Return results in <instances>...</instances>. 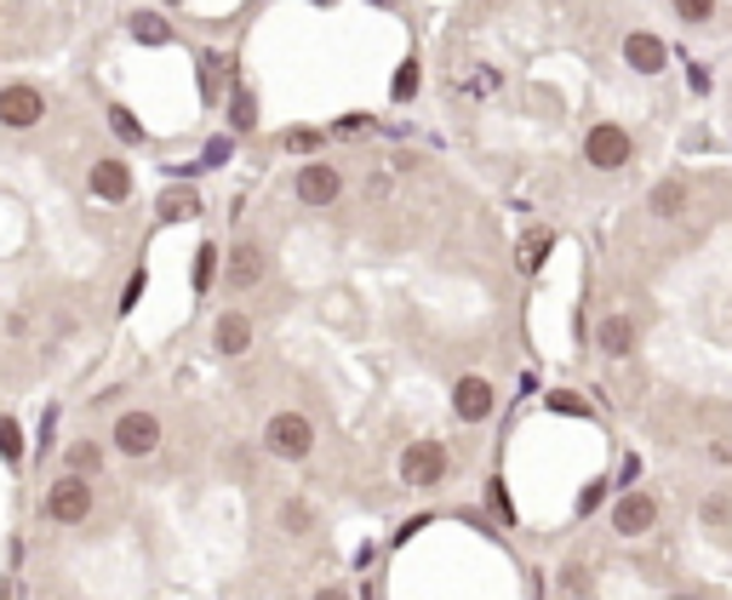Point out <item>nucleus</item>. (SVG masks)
<instances>
[{
	"label": "nucleus",
	"mask_w": 732,
	"mask_h": 600,
	"mask_svg": "<svg viewBox=\"0 0 732 600\" xmlns=\"http://www.w3.org/2000/svg\"><path fill=\"white\" fill-rule=\"evenodd\" d=\"M264 446L275 458H310V446H315V423L304 412H275L264 423Z\"/></svg>",
	"instance_id": "f03ea898"
},
{
	"label": "nucleus",
	"mask_w": 732,
	"mask_h": 600,
	"mask_svg": "<svg viewBox=\"0 0 732 600\" xmlns=\"http://www.w3.org/2000/svg\"><path fill=\"white\" fill-rule=\"evenodd\" d=\"M675 17L681 23H710L716 17V0H675Z\"/></svg>",
	"instance_id": "b1692460"
},
{
	"label": "nucleus",
	"mask_w": 732,
	"mask_h": 600,
	"mask_svg": "<svg viewBox=\"0 0 732 600\" xmlns=\"http://www.w3.org/2000/svg\"><path fill=\"white\" fill-rule=\"evenodd\" d=\"M315 7H333V0H315Z\"/></svg>",
	"instance_id": "f704fd0d"
},
{
	"label": "nucleus",
	"mask_w": 732,
	"mask_h": 600,
	"mask_svg": "<svg viewBox=\"0 0 732 600\" xmlns=\"http://www.w3.org/2000/svg\"><path fill=\"white\" fill-rule=\"evenodd\" d=\"M624 63L636 69V74H659L664 63H670V52H664V40L659 35H647V30H636L624 40Z\"/></svg>",
	"instance_id": "f8f14e48"
},
{
	"label": "nucleus",
	"mask_w": 732,
	"mask_h": 600,
	"mask_svg": "<svg viewBox=\"0 0 732 600\" xmlns=\"http://www.w3.org/2000/svg\"><path fill=\"white\" fill-rule=\"evenodd\" d=\"M698 515H704V520H710V527H721V520L732 515V504H727V497H710V504H704Z\"/></svg>",
	"instance_id": "2f4dec72"
},
{
	"label": "nucleus",
	"mask_w": 732,
	"mask_h": 600,
	"mask_svg": "<svg viewBox=\"0 0 732 600\" xmlns=\"http://www.w3.org/2000/svg\"><path fill=\"white\" fill-rule=\"evenodd\" d=\"M143 292H149V274H143V269H132V281H126V292H120V309H132Z\"/></svg>",
	"instance_id": "c85d7f7f"
},
{
	"label": "nucleus",
	"mask_w": 732,
	"mask_h": 600,
	"mask_svg": "<svg viewBox=\"0 0 732 600\" xmlns=\"http://www.w3.org/2000/svg\"><path fill=\"white\" fill-rule=\"evenodd\" d=\"M292 189H298V200H304V207H333V200L344 195V178H338L333 166H304Z\"/></svg>",
	"instance_id": "1a4fd4ad"
},
{
	"label": "nucleus",
	"mask_w": 732,
	"mask_h": 600,
	"mask_svg": "<svg viewBox=\"0 0 732 600\" xmlns=\"http://www.w3.org/2000/svg\"><path fill=\"white\" fill-rule=\"evenodd\" d=\"M647 207H652V217H681V212H687V184H681V178L659 184V189H652V200H647Z\"/></svg>",
	"instance_id": "4468645a"
},
{
	"label": "nucleus",
	"mask_w": 732,
	"mask_h": 600,
	"mask_svg": "<svg viewBox=\"0 0 732 600\" xmlns=\"http://www.w3.org/2000/svg\"><path fill=\"white\" fill-rule=\"evenodd\" d=\"M418 81H423V74H418V63L407 58V63L395 69V86H390V97H395V104H407V97L418 92Z\"/></svg>",
	"instance_id": "412c9836"
},
{
	"label": "nucleus",
	"mask_w": 732,
	"mask_h": 600,
	"mask_svg": "<svg viewBox=\"0 0 732 600\" xmlns=\"http://www.w3.org/2000/svg\"><path fill=\"white\" fill-rule=\"evenodd\" d=\"M584 161L595 166V172H618V166H629V132L624 127H590V138H584Z\"/></svg>",
	"instance_id": "423d86ee"
},
{
	"label": "nucleus",
	"mask_w": 732,
	"mask_h": 600,
	"mask_svg": "<svg viewBox=\"0 0 732 600\" xmlns=\"http://www.w3.org/2000/svg\"><path fill=\"white\" fill-rule=\"evenodd\" d=\"M246 343H252V320L246 315H223L218 320V349L223 355H246Z\"/></svg>",
	"instance_id": "2eb2a0df"
},
{
	"label": "nucleus",
	"mask_w": 732,
	"mask_h": 600,
	"mask_svg": "<svg viewBox=\"0 0 732 600\" xmlns=\"http://www.w3.org/2000/svg\"><path fill=\"white\" fill-rule=\"evenodd\" d=\"M230 127H235V132H252V127H258V104H252L246 86L230 97Z\"/></svg>",
	"instance_id": "6ab92c4d"
},
{
	"label": "nucleus",
	"mask_w": 732,
	"mask_h": 600,
	"mask_svg": "<svg viewBox=\"0 0 732 600\" xmlns=\"http://www.w3.org/2000/svg\"><path fill=\"white\" fill-rule=\"evenodd\" d=\"M400 481H407V486H441L446 481V446L413 440L407 452H400Z\"/></svg>",
	"instance_id": "7ed1b4c3"
},
{
	"label": "nucleus",
	"mask_w": 732,
	"mask_h": 600,
	"mask_svg": "<svg viewBox=\"0 0 732 600\" xmlns=\"http://www.w3.org/2000/svg\"><path fill=\"white\" fill-rule=\"evenodd\" d=\"M172 7H178V0H172Z\"/></svg>",
	"instance_id": "c9c22d12"
},
{
	"label": "nucleus",
	"mask_w": 732,
	"mask_h": 600,
	"mask_svg": "<svg viewBox=\"0 0 732 600\" xmlns=\"http://www.w3.org/2000/svg\"><path fill=\"white\" fill-rule=\"evenodd\" d=\"M46 515L58 520V527H81V520H92V486L86 474H58L53 492H46Z\"/></svg>",
	"instance_id": "f257e3e1"
},
{
	"label": "nucleus",
	"mask_w": 732,
	"mask_h": 600,
	"mask_svg": "<svg viewBox=\"0 0 732 600\" xmlns=\"http://www.w3.org/2000/svg\"><path fill=\"white\" fill-rule=\"evenodd\" d=\"M315 600H349V595H344V589H321Z\"/></svg>",
	"instance_id": "72a5a7b5"
},
{
	"label": "nucleus",
	"mask_w": 732,
	"mask_h": 600,
	"mask_svg": "<svg viewBox=\"0 0 732 600\" xmlns=\"http://www.w3.org/2000/svg\"><path fill=\"white\" fill-rule=\"evenodd\" d=\"M549 246H555V235H544V230H538V235H526V240H521V258H515V263H521L526 274H533V269L544 263V252H549Z\"/></svg>",
	"instance_id": "aec40b11"
},
{
	"label": "nucleus",
	"mask_w": 732,
	"mask_h": 600,
	"mask_svg": "<svg viewBox=\"0 0 732 600\" xmlns=\"http://www.w3.org/2000/svg\"><path fill=\"white\" fill-rule=\"evenodd\" d=\"M115 446H120L126 458H149L161 446V417L155 412H126L115 423Z\"/></svg>",
	"instance_id": "0eeeda50"
},
{
	"label": "nucleus",
	"mask_w": 732,
	"mask_h": 600,
	"mask_svg": "<svg viewBox=\"0 0 732 600\" xmlns=\"http://www.w3.org/2000/svg\"><path fill=\"white\" fill-rule=\"evenodd\" d=\"M46 115V97L35 86H0V127H35Z\"/></svg>",
	"instance_id": "6e6552de"
},
{
	"label": "nucleus",
	"mask_w": 732,
	"mask_h": 600,
	"mask_svg": "<svg viewBox=\"0 0 732 600\" xmlns=\"http://www.w3.org/2000/svg\"><path fill=\"white\" fill-rule=\"evenodd\" d=\"M161 217H166V223L200 217V195H195V189H166V195H161Z\"/></svg>",
	"instance_id": "dca6fc26"
},
{
	"label": "nucleus",
	"mask_w": 732,
	"mask_h": 600,
	"mask_svg": "<svg viewBox=\"0 0 732 600\" xmlns=\"http://www.w3.org/2000/svg\"><path fill=\"white\" fill-rule=\"evenodd\" d=\"M218 74H223V58H200V92H207V97H218Z\"/></svg>",
	"instance_id": "bb28decb"
},
{
	"label": "nucleus",
	"mask_w": 732,
	"mask_h": 600,
	"mask_svg": "<svg viewBox=\"0 0 732 600\" xmlns=\"http://www.w3.org/2000/svg\"><path fill=\"white\" fill-rule=\"evenodd\" d=\"M97 463H104V446H97V440H74L69 446V469L74 474H97Z\"/></svg>",
	"instance_id": "a211bd4d"
},
{
	"label": "nucleus",
	"mask_w": 732,
	"mask_h": 600,
	"mask_svg": "<svg viewBox=\"0 0 732 600\" xmlns=\"http://www.w3.org/2000/svg\"><path fill=\"white\" fill-rule=\"evenodd\" d=\"M601 349H607V355H629V349H636V320L629 315L601 320Z\"/></svg>",
	"instance_id": "ddd939ff"
},
{
	"label": "nucleus",
	"mask_w": 732,
	"mask_h": 600,
	"mask_svg": "<svg viewBox=\"0 0 732 600\" xmlns=\"http://www.w3.org/2000/svg\"><path fill=\"white\" fill-rule=\"evenodd\" d=\"M652 520H659V504H652L647 492H629L624 504L613 509V527H618V538H641Z\"/></svg>",
	"instance_id": "9b49d317"
},
{
	"label": "nucleus",
	"mask_w": 732,
	"mask_h": 600,
	"mask_svg": "<svg viewBox=\"0 0 732 600\" xmlns=\"http://www.w3.org/2000/svg\"><path fill=\"white\" fill-rule=\"evenodd\" d=\"M452 412H458L464 423H481L487 412H492V384L487 378H458V389H452Z\"/></svg>",
	"instance_id": "9d476101"
},
{
	"label": "nucleus",
	"mask_w": 732,
	"mask_h": 600,
	"mask_svg": "<svg viewBox=\"0 0 732 600\" xmlns=\"http://www.w3.org/2000/svg\"><path fill=\"white\" fill-rule=\"evenodd\" d=\"M281 527L298 538V532H310V504H298V497H292V504H281Z\"/></svg>",
	"instance_id": "393cba45"
},
{
	"label": "nucleus",
	"mask_w": 732,
	"mask_h": 600,
	"mask_svg": "<svg viewBox=\"0 0 732 600\" xmlns=\"http://www.w3.org/2000/svg\"><path fill=\"white\" fill-rule=\"evenodd\" d=\"M0 452H7L12 463L23 458V435H18V423H12V417H0Z\"/></svg>",
	"instance_id": "a878e982"
},
{
	"label": "nucleus",
	"mask_w": 732,
	"mask_h": 600,
	"mask_svg": "<svg viewBox=\"0 0 732 600\" xmlns=\"http://www.w3.org/2000/svg\"><path fill=\"white\" fill-rule=\"evenodd\" d=\"M109 127H115V138H126V143H143V127H138L132 109H109Z\"/></svg>",
	"instance_id": "5701e85b"
},
{
	"label": "nucleus",
	"mask_w": 732,
	"mask_h": 600,
	"mask_svg": "<svg viewBox=\"0 0 732 600\" xmlns=\"http://www.w3.org/2000/svg\"><path fill=\"white\" fill-rule=\"evenodd\" d=\"M86 189H92V200H104V207H120V200H132V166H126L120 155L92 161Z\"/></svg>",
	"instance_id": "39448f33"
},
{
	"label": "nucleus",
	"mask_w": 732,
	"mask_h": 600,
	"mask_svg": "<svg viewBox=\"0 0 732 600\" xmlns=\"http://www.w3.org/2000/svg\"><path fill=\"white\" fill-rule=\"evenodd\" d=\"M549 412H572V417H584L590 407H584L578 395H567V389H561V395H549Z\"/></svg>",
	"instance_id": "c756f323"
},
{
	"label": "nucleus",
	"mask_w": 732,
	"mask_h": 600,
	"mask_svg": "<svg viewBox=\"0 0 732 600\" xmlns=\"http://www.w3.org/2000/svg\"><path fill=\"white\" fill-rule=\"evenodd\" d=\"M264 274H269V252L258 240H235L230 246V263H223V281H230V292H252V286H264Z\"/></svg>",
	"instance_id": "20e7f679"
},
{
	"label": "nucleus",
	"mask_w": 732,
	"mask_h": 600,
	"mask_svg": "<svg viewBox=\"0 0 732 600\" xmlns=\"http://www.w3.org/2000/svg\"><path fill=\"white\" fill-rule=\"evenodd\" d=\"M212 274H218V246H200L195 252V292H207Z\"/></svg>",
	"instance_id": "4be33fe9"
},
{
	"label": "nucleus",
	"mask_w": 732,
	"mask_h": 600,
	"mask_svg": "<svg viewBox=\"0 0 732 600\" xmlns=\"http://www.w3.org/2000/svg\"><path fill=\"white\" fill-rule=\"evenodd\" d=\"M492 509H498V520H503V527L515 520V515H510V497H503V486H492Z\"/></svg>",
	"instance_id": "473e14b6"
},
{
	"label": "nucleus",
	"mask_w": 732,
	"mask_h": 600,
	"mask_svg": "<svg viewBox=\"0 0 732 600\" xmlns=\"http://www.w3.org/2000/svg\"><path fill=\"white\" fill-rule=\"evenodd\" d=\"M132 40H143V46H166V40H172V23L155 17V12H138V17H132Z\"/></svg>",
	"instance_id": "f3484780"
},
{
	"label": "nucleus",
	"mask_w": 732,
	"mask_h": 600,
	"mask_svg": "<svg viewBox=\"0 0 732 600\" xmlns=\"http://www.w3.org/2000/svg\"><path fill=\"white\" fill-rule=\"evenodd\" d=\"M281 149H321V132H310V127H292V132H281Z\"/></svg>",
	"instance_id": "cd10ccee"
},
{
	"label": "nucleus",
	"mask_w": 732,
	"mask_h": 600,
	"mask_svg": "<svg viewBox=\"0 0 732 600\" xmlns=\"http://www.w3.org/2000/svg\"><path fill=\"white\" fill-rule=\"evenodd\" d=\"M230 155H235V138H212V143H207V166H223Z\"/></svg>",
	"instance_id": "7c9ffc66"
}]
</instances>
